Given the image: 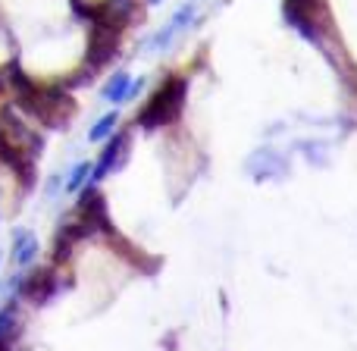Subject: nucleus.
Instances as JSON below:
<instances>
[{
    "label": "nucleus",
    "instance_id": "nucleus-2",
    "mask_svg": "<svg viewBox=\"0 0 357 351\" xmlns=\"http://www.w3.org/2000/svg\"><path fill=\"white\" fill-rule=\"evenodd\" d=\"M119 35H123V25H119V22H110V19H98V22L91 25V38H88L85 69L98 73L100 66H107V63L113 60V54H116Z\"/></svg>",
    "mask_w": 357,
    "mask_h": 351
},
{
    "label": "nucleus",
    "instance_id": "nucleus-1",
    "mask_svg": "<svg viewBox=\"0 0 357 351\" xmlns=\"http://www.w3.org/2000/svg\"><path fill=\"white\" fill-rule=\"evenodd\" d=\"M185 94H188V79H182V75H169V79L151 94L148 104L142 107V113H138V126L148 129V132H154V129H160V126L176 123L178 113H182V107H185Z\"/></svg>",
    "mask_w": 357,
    "mask_h": 351
},
{
    "label": "nucleus",
    "instance_id": "nucleus-6",
    "mask_svg": "<svg viewBox=\"0 0 357 351\" xmlns=\"http://www.w3.org/2000/svg\"><path fill=\"white\" fill-rule=\"evenodd\" d=\"M38 254V239L35 232H29V229H16L13 232V251H10V260L16 267H29L31 260H35Z\"/></svg>",
    "mask_w": 357,
    "mask_h": 351
},
{
    "label": "nucleus",
    "instance_id": "nucleus-9",
    "mask_svg": "<svg viewBox=\"0 0 357 351\" xmlns=\"http://www.w3.org/2000/svg\"><path fill=\"white\" fill-rule=\"evenodd\" d=\"M85 182H91V163H75L73 167V173L66 176V182H63V188L69 191V195H73V191H82V185Z\"/></svg>",
    "mask_w": 357,
    "mask_h": 351
},
{
    "label": "nucleus",
    "instance_id": "nucleus-10",
    "mask_svg": "<svg viewBox=\"0 0 357 351\" xmlns=\"http://www.w3.org/2000/svg\"><path fill=\"white\" fill-rule=\"evenodd\" d=\"M116 123H119V117H116V113H104V117H100L98 123L91 126V132H88V138H91V142H107V138L113 135V129H116Z\"/></svg>",
    "mask_w": 357,
    "mask_h": 351
},
{
    "label": "nucleus",
    "instance_id": "nucleus-8",
    "mask_svg": "<svg viewBox=\"0 0 357 351\" xmlns=\"http://www.w3.org/2000/svg\"><path fill=\"white\" fill-rule=\"evenodd\" d=\"M129 91H132V79L126 73H116L104 85V98L110 100V104H123V100H129Z\"/></svg>",
    "mask_w": 357,
    "mask_h": 351
},
{
    "label": "nucleus",
    "instance_id": "nucleus-3",
    "mask_svg": "<svg viewBox=\"0 0 357 351\" xmlns=\"http://www.w3.org/2000/svg\"><path fill=\"white\" fill-rule=\"evenodd\" d=\"M75 220L88 229V232H107L113 235V223L107 220V201L98 191V185H88L79 197V216Z\"/></svg>",
    "mask_w": 357,
    "mask_h": 351
},
{
    "label": "nucleus",
    "instance_id": "nucleus-12",
    "mask_svg": "<svg viewBox=\"0 0 357 351\" xmlns=\"http://www.w3.org/2000/svg\"><path fill=\"white\" fill-rule=\"evenodd\" d=\"M3 289H6V283H0V295H3Z\"/></svg>",
    "mask_w": 357,
    "mask_h": 351
},
{
    "label": "nucleus",
    "instance_id": "nucleus-7",
    "mask_svg": "<svg viewBox=\"0 0 357 351\" xmlns=\"http://www.w3.org/2000/svg\"><path fill=\"white\" fill-rule=\"evenodd\" d=\"M191 16H195V6H191V3H188V6H182V10H178V13H176V16H173V19H169V25H167V29H163V31H160V35H154V38H151V41H148V47H163V44H167V41H169V38H173V35H176V31H178V29H182V25H185V22H188V19H191Z\"/></svg>",
    "mask_w": 357,
    "mask_h": 351
},
{
    "label": "nucleus",
    "instance_id": "nucleus-14",
    "mask_svg": "<svg viewBox=\"0 0 357 351\" xmlns=\"http://www.w3.org/2000/svg\"><path fill=\"white\" fill-rule=\"evenodd\" d=\"M0 264H3V254H0Z\"/></svg>",
    "mask_w": 357,
    "mask_h": 351
},
{
    "label": "nucleus",
    "instance_id": "nucleus-5",
    "mask_svg": "<svg viewBox=\"0 0 357 351\" xmlns=\"http://www.w3.org/2000/svg\"><path fill=\"white\" fill-rule=\"evenodd\" d=\"M126 148H129V135H113L110 142H107L104 154H100L98 167H91V185H98L100 179H107V173H113V170L119 167V163L126 160Z\"/></svg>",
    "mask_w": 357,
    "mask_h": 351
},
{
    "label": "nucleus",
    "instance_id": "nucleus-13",
    "mask_svg": "<svg viewBox=\"0 0 357 351\" xmlns=\"http://www.w3.org/2000/svg\"><path fill=\"white\" fill-rule=\"evenodd\" d=\"M148 3H160V0H148Z\"/></svg>",
    "mask_w": 357,
    "mask_h": 351
},
{
    "label": "nucleus",
    "instance_id": "nucleus-4",
    "mask_svg": "<svg viewBox=\"0 0 357 351\" xmlns=\"http://www.w3.org/2000/svg\"><path fill=\"white\" fill-rule=\"evenodd\" d=\"M54 295H56V276H54V270H35L31 276L22 279V285H19V298L38 304V308H41V304H47Z\"/></svg>",
    "mask_w": 357,
    "mask_h": 351
},
{
    "label": "nucleus",
    "instance_id": "nucleus-11",
    "mask_svg": "<svg viewBox=\"0 0 357 351\" xmlns=\"http://www.w3.org/2000/svg\"><path fill=\"white\" fill-rule=\"evenodd\" d=\"M60 185H63L60 176H50L47 179V195H56V191H60Z\"/></svg>",
    "mask_w": 357,
    "mask_h": 351
}]
</instances>
